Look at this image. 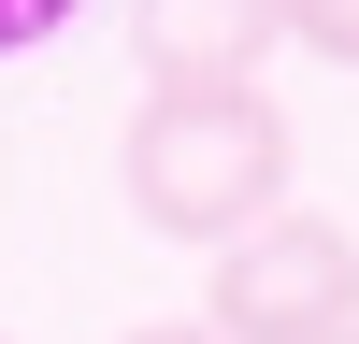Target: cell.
<instances>
[{"label": "cell", "instance_id": "obj_1", "mask_svg": "<svg viewBox=\"0 0 359 344\" xmlns=\"http://www.w3.org/2000/svg\"><path fill=\"white\" fill-rule=\"evenodd\" d=\"M287 172H302V143H287V115L259 86H144L130 143H115L130 215L158 244H201V258L245 244L259 215H287Z\"/></svg>", "mask_w": 359, "mask_h": 344}, {"label": "cell", "instance_id": "obj_2", "mask_svg": "<svg viewBox=\"0 0 359 344\" xmlns=\"http://www.w3.org/2000/svg\"><path fill=\"white\" fill-rule=\"evenodd\" d=\"M216 344H345L359 330V229L345 215H259L245 244H216Z\"/></svg>", "mask_w": 359, "mask_h": 344}, {"label": "cell", "instance_id": "obj_3", "mask_svg": "<svg viewBox=\"0 0 359 344\" xmlns=\"http://www.w3.org/2000/svg\"><path fill=\"white\" fill-rule=\"evenodd\" d=\"M144 86H259V57L287 43V0H130Z\"/></svg>", "mask_w": 359, "mask_h": 344}, {"label": "cell", "instance_id": "obj_4", "mask_svg": "<svg viewBox=\"0 0 359 344\" xmlns=\"http://www.w3.org/2000/svg\"><path fill=\"white\" fill-rule=\"evenodd\" d=\"M287 43L331 57V72H359V0H287Z\"/></svg>", "mask_w": 359, "mask_h": 344}, {"label": "cell", "instance_id": "obj_5", "mask_svg": "<svg viewBox=\"0 0 359 344\" xmlns=\"http://www.w3.org/2000/svg\"><path fill=\"white\" fill-rule=\"evenodd\" d=\"M86 0H0V57H29V43H57Z\"/></svg>", "mask_w": 359, "mask_h": 344}, {"label": "cell", "instance_id": "obj_6", "mask_svg": "<svg viewBox=\"0 0 359 344\" xmlns=\"http://www.w3.org/2000/svg\"><path fill=\"white\" fill-rule=\"evenodd\" d=\"M115 344H216L201 315H158V330H115Z\"/></svg>", "mask_w": 359, "mask_h": 344}, {"label": "cell", "instance_id": "obj_7", "mask_svg": "<svg viewBox=\"0 0 359 344\" xmlns=\"http://www.w3.org/2000/svg\"><path fill=\"white\" fill-rule=\"evenodd\" d=\"M0 344H15V330H0Z\"/></svg>", "mask_w": 359, "mask_h": 344}, {"label": "cell", "instance_id": "obj_8", "mask_svg": "<svg viewBox=\"0 0 359 344\" xmlns=\"http://www.w3.org/2000/svg\"><path fill=\"white\" fill-rule=\"evenodd\" d=\"M345 344H359V330H345Z\"/></svg>", "mask_w": 359, "mask_h": 344}]
</instances>
